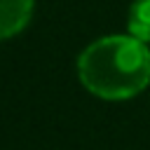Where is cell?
Returning <instances> with one entry per match:
<instances>
[{"instance_id": "6da1fadb", "label": "cell", "mask_w": 150, "mask_h": 150, "mask_svg": "<svg viewBox=\"0 0 150 150\" xmlns=\"http://www.w3.org/2000/svg\"><path fill=\"white\" fill-rule=\"evenodd\" d=\"M77 73L82 84L101 98H131L150 82V52L134 35L101 38L80 54Z\"/></svg>"}, {"instance_id": "7a4b0ae2", "label": "cell", "mask_w": 150, "mask_h": 150, "mask_svg": "<svg viewBox=\"0 0 150 150\" xmlns=\"http://www.w3.org/2000/svg\"><path fill=\"white\" fill-rule=\"evenodd\" d=\"M33 12V0H0V40L19 33Z\"/></svg>"}, {"instance_id": "3957f363", "label": "cell", "mask_w": 150, "mask_h": 150, "mask_svg": "<svg viewBox=\"0 0 150 150\" xmlns=\"http://www.w3.org/2000/svg\"><path fill=\"white\" fill-rule=\"evenodd\" d=\"M129 33L141 42L150 40V0H134L129 9Z\"/></svg>"}]
</instances>
